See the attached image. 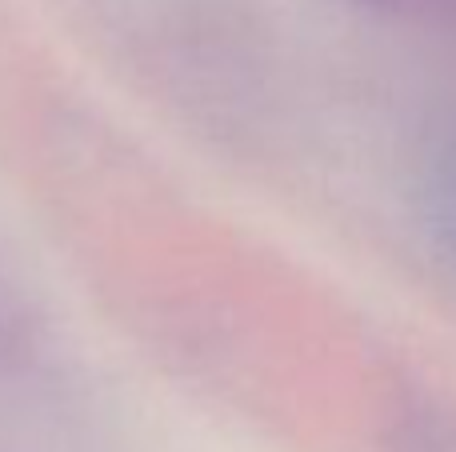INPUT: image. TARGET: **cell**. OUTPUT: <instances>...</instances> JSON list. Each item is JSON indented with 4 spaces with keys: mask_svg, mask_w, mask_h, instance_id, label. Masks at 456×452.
Returning <instances> with one entry per match:
<instances>
[{
    "mask_svg": "<svg viewBox=\"0 0 456 452\" xmlns=\"http://www.w3.org/2000/svg\"><path fill=\"white\" fill-rule=\"evenodd\" d=\"M449 197H452V213H456V176H452V189H449ZM452 232H456V224H452Z\"/></svg>",
    "mask_w": 456,
    "mask_h": 452,
    "instance_id": "obj_1",
    "label": "cell"
}]
</instances>
